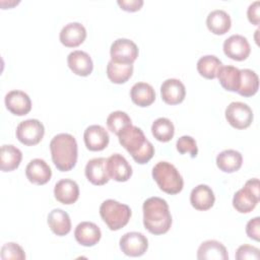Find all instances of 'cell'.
I'll return each mask as SVG.
<instances>
[{
    "label": "cell",
    "mask_w": 260,
    "mask_h": 260,
    "mask_svg": "<svg viewBox=\"0 0 260 260\" xmlns=\"http://www.w3.org/2000/svg\"><path fill=\"white\" fill-rule=\"evenodd\" d=\"M67 64L70 70L78 76H88L93 69V63L90 56L80 50L71 52L67 57Z\"/></svg>",
    "instance_id": "21"
},
{
    "label": "cell",
    "mask_w": 260,
    "mask_h": 260,
    "mask_svg": "<svg viewBox=\"0 0 260 260\" xmlns=\"http://www.w3.org/2000/svg\"><path fill=\"white\" fill-rule=\"evenodd\" d=\"M138 47L129 40L120 38L114 41L110 48L111 60L121 64H133L138 57Z\"/></svg>",
    "instance_id": "9"
},
{
    "label": "cell",
    "mask_w": 260,
    "mask_h": 260,
    "mask_svg": "<svg viewBox=\"0 0 260 260\" xmlns=\"http://www.w3.org/2000/svg\"><path fill=\"white\" fill-rule=\"evenodd\" d=\"M199 260H228L226 248L218 241L207 240L203 242L197 250Z\"/></svg>",
    "instance_id": "23"
},
{
    "label": "cell",
    "mask_w": 260,
    "mask_h": 260,
    "mask_svg": "<svg viewBox=\"0 0 260 260\" xmlns=\"http://www.w3.org/2000/svg\"><path fill=\"white\" fill-rule=\"evenodd\" d=\"M152 178L161 191L175 195L182 191L183 177L177 168L168 161H158L152 169Z\"/></svg>",
    "instance_id": "4"
},
{
    "label": "cell",
    "mask_w": 260,
    "mask_h": 260,
    "mask_svg": "<svg viewBox=\"0 0 260 260\" xmlns=\"http://www.w3.org/2000/svg\"><path fill=\"white\" fill-rule=\"evenodd\" d=\"M117 136L120 144L131 154L137 164L144 165L152 158L154 147L146 139L143 131L137 126H127Z\"/></svg>",
    "instance_id": "2"
},
{
    "label": "cell",
    "mask_w": 260,
    "mask_h": 260,
    "mask_svg": "<svg viewBox=\"0 0 260 260\" xmlns=\"http://www.w3.org/2000/svg\"><path fill=\"white\" fill-rule=\"evenodd\" d=\"M117 3L121 7V9L128 12L138 11L143 5L142 0H118Z\"/></svg>",
    "instance_id": "39"
},
{
    "label": "cell",
    "mask_w": 260,
    "mask_h": 260,
    "mask_svg": "<svg viewBox=\"0 0 260 260\" xmlns=\"http://www.w3.org/2000/svg\"><path fill=\"white\" fill-rule=\"evenodd\" d=\"M133 73V64H121L109 61L107 65V76L116 84L125 83L130 79Z\"/></svg>",
    "instance_id": "30"
},
{
    "label": "cell",
    "mask_w": 260,
    "mask_h": 260,
    "mask_svg": "<svg viewBox=\"0 0 260 260\" xmlns=\"http://www.w3.org/2000/svg\"><path fill=\"white\" fill-rule=\"evenodd\" d=\"M83 140L86 148L90 151L104 150L110 141L108 131L101 125H90L83 133Z\"/></svg>",
    "instance_id": "13"
},
{
    "label": "cell",
    "mask_w": 260,
    "mask_h": 260,
    "mask_svg": "<svg viewBox=\"0 0 260 260\" xmlns=\"http://www.w3.org/2000/svg\"><path fill=\"white\" fill-rule=\"evenodd\" d=\"M225 119L229 124L236 129H246L253 122V111L245 103L233 102L224 112Z\"/></svg>",
    "instance_id": "8"
},
{
    "label": "cell",
    "mask_w": 260,
    "mask_h": 260,
    "mask_svg": "<svg viewBox=\"0 0 260 260\" xmlns=\"http://www.w3.org/2000/svg\"><path fill=\"white\" fill-rule=\"evenodd\" d=\"M176 147L181 154L189 153L191 157H196L198 154V147H197L196 140L189 135L181 136L177 140Z\"/></svg>",
    "instance_id": "36"
},
{
    "label": "cell",
    "mask_w": 260,
    "mask_h": 260,
    "mask_svg": "<svg viewBox=\"0 0 260 260\" xmlns=\"http://www.w3.org/2000/svg\"><path fill=\"white\" fill-rule=\"evenodd\" d=\"M246 234L250 239L257 242L259 241L260 239V217L259 216H256L247 222Z\"/></svg>",
    "instance_id": "38"
},
{
    "label": "cell",
    "mask_w": 260,
    "mask_h": 260,
    "mask_svg": "<svg viewBox=\"0 0 260 260\" xmlns=\"http://www.w3.org/2000/svg\"><path fill=\"white\" fill-rule=\"evenodd\" d=\"M144 228L152 235H162L172 225V215L167 201L159 197H149L142 206Z\"/></svg>",
    "instance_id": "1"
},
{
    "label": "cell",
    "mask_w": 260,
    "mask_h": 260,
    "mask_svg": "<svg viewBox=\"0 0 260 260\" xmlns=\"http://www.w3.org/2000/svg\"><path fill=\"white\" fill-rule=\"evenodd\" d=\"M107 125L111 132L118 135L127 126L132 125V121L127 113L122 111H115L108 116Z\"/></svg>",
    "instance_id": "34"
},
{
    "label": "cell",
    "mask_w": 260,
    "mask_h": 260,
    "mask_svg": "<svg viewBox=\"0 0 260 260\" xmlns=\"http://www.w3.org/2000/svg\"><path fill=\"white\" fill-rule=\"evenodd\" d=\"M259 249L251 245H242L237 249V260H258L260 258Z\"/></svg>",
    "instance_id": "37"
},
{
    "label": "cell",
    "mask_w": 260,
    "mask_h": 260,
    "mask_svg": "<svg viewBox=\"0 0 260 260\" xmlns=\"http://www.w3.org/2000/svg\"><path fill=\"white\" fill-rule=\"evenodd\" d=\"M243 156L241 152L235 149H225L219 152L216 156L217 168L224 173H234L241 169Z\"/></svg>",
    "instance_id": "27"
},
{
    "label": "cell",
    "mask_w": 260,
    "mask_h": 260,
    "mask_svg": "<svg viewBox=\"0 0 260 260\" xmlns=\"http://www.w3.org/2000/svg\"><path fill=\"white\" fill-rule=\"evenodd\" d=\"M4 102L6 109L15 116H24L31 110L30 98L22 90H10L6 93Z\"/></svg>",
    "instance_id": "14"
},
{
    "label": "cell",
    "mask_w": 260,
    "mask_h": 260,
    "mask_svg": "<svg viewBox=\"0 0 260 260\" xmlns=\"http://www.w3.org/2000/svg\"><path fill=\"white\" fill-rule=\"evenodd\" d=\"M107 171L110 179L117 182H126L132 176V168L120 153H114L107 158Z\"/></svg>",
    "instance_id": "12"
},
{
    "label": "cell",
    "mask_w": 260,
    "mask_h": 260,
    "mask_svg": "<svg viewBox=\"0 0 260 260\" xmlns=\"http://www.w3.org/2000/svg\"><path fill=\"white\" fill-rule=\"evenodd\" d=\"M52 160L61 172L72 170L77 161L78 147L74 136L69 133L55 135L50 142Z\"/></svg>",
    "instance_id": "3"
},
{
    "label": "cell",
    "mask_w": 260,
    "mask_h": 260,
    "mask_svg": "<svg viewBox=\"0 0 260 260\" xmlns=\"http://www.w3.org/2000/svg\"><path fill=\"white\" fill-rule=\"evenodd\" d=\"M216 77L218 78L220 85L225 90L234 92L238 91L241 82L240 69L232 65L220 66V68L217 71Z\"/></svg>",
    "instance_id": "28"
},
{
    "label": "cell",
    "mask_w": 260,
    "mask_h": 260,
    "mask_svg": "<svg viewBox=\"0 0 260 260\" xmlns=\"http://www.w3.org/2000/svg\"><path fill=\"white\" fill-rule=\"evenodd\" d=\"M121 251L130 257L142 256L148 248V240L138 232H129L124 234L119 241Z\"/></svg>",
    "instance_id": "10"
},
{
    "label": "cell",
    "mask_w": 260,
    "mask_h": 260,
    "mask_svg": "<svg viewBox=\"0 0 260 260\" xmlns=\"http://www.w3.org/2000/svg\"><path fill=\"white\" fill-rule=\"evenodd\" d=\"M241 82L238 89V93L243 96L254 95L259 88L258 75L251 69H241Z\"/></svg>",
    "instance_id": "31"
},
{
    "label": "cell",
    "mask_w": 260,
    "mask_h": 260,
    "mask_svg": "<svg viewBox=\"0 0 260 260\" xmlns=\"http://www.w3.org/2000/svg\"><path fill=\"white\" fill-rule=\"evenodd\" d=\"M215 201V196L212 189L204 184H200L192 189L190 194L191 205L200 211L210 209Z\"/></svg>",
    "instance_id": "22"
},
{
    "label": "cell",
    "mask_w": 260,
    "mask_h": 260,
    "mask_svg": "<svg viewBox=\"0 0 260 260\" xmlns=\"http://www.w3.org/2000/svg\"><path fill=\"white\" fill-rule=\"evenodd\" d=\"M86 38V29L79 22H70L62 27L59 39L67 48H75L81 45Z\"/></svg>",
    "instance_id": "19"
},
{
    "label": "cell",
    "mask_w": 260,
    "mask_h": 260,
    "mask_svg": "<svg viewBox=\"0 0 260 260\" xmlns=\"http://www.w3.org/2000/svg\"><path fill=\"white\" fill-rule=\"evenodd\" d=\"M220 66H222V63L216 56L205 55L198 60L197 71L206 79H214Z\"/></svg>",
    "instance_id": "33"
},
{
    "label": "cell",
    "mask_w": 260,
    "mask_h": 260,
    "mask_svg": "<svg viewBox=\"0 0 260 260\" xmlns=\"http://www.w3.org/2000/svg\"><path fill=\"white\" fill-rule=\"evenodd\" d=\"M0 257L2 260H24L25 253L18 244L9 242L2 246Z\"/></svg>",
    "instance_id": "35"
},
{
    "label": "cell",
    "mask_w": 260,
    "mask_h": 260,
    "mask_svg": "<svg viewBox=\"0 0 260 260\" xmlns=\"http://www.w3.org/2000/svg\"><path fill=\"white\" fill-rule=\"evenodd\" d=\"M151 133L153 137L160 142H169L175 134L173 122L165 117L157 118L151 125Z\"/></svg>",
    "instance_id": "32"
},
{
    "label": "cell",
    "mask_w": 260,
    "mask_h": 260,
    "mask_svg": "<svg viewBox=\"0 0 260 260\" xmlns=\"http://www.w3.org/2000/svg\"><path fill=\"white\" fill-rule=\"evenodd\" d=\"M259 200V180L253 178L248 180L245 186L235 193L233 197V206L240 213H249L256 207Z\"/></svg>",
    "instance_id": "6"
},
{
    "label": "cell",
    "mask_w": 260,
    "mask_h": 260,
    "mask_svg": "<svg viewBox=\"0 0 260 260\" xmlns=\"http://www.w3.org/2000/svg\"><path fill=\"white\" fill-rule=\"evenodd\" d=\"M48 225L55 235L66 236L71 231L70 216L63 209L55 208L48 214Z\"/></svg>",
    "instance_id": "24"
},
{
    "label": "cell",
    "mask_w": 260,
    "mask_h": 260,
    "mask_svg": "<svg viewBox=\"0 0 260 260\" xmlns=\"http://www.w3.org/2000/svg\"><path fill=\"white\" fill-rule=\"evenodd\" d=\"M54 196L62 204H73L79 197V187L71 179H62L54 187Z\"/></svg>",
    "instance_id": "20"
},
{
    "label": "cell",
    "mask_w": 260,
    "mask_h": 260,
    "mask_svg": "<svg viewBox=\"0 0 260 260\" xmlns=\"http://www.w3.org/2000/svg\"><path fill=\"white\" fill-rule=\"evenodd\" d=\"M206 25L214 35H224L232 25L231 16L222 9H214L210 11L206 17Z\"/></svg>",
    "instance_id": "25"
},
{
    "label": "cell",
    "mask_w": 260,
    "mask_h": 260,
    "mask_svg": "<svg viewBox=\"0 0 260 260\" xmlns=\"http://www.w3.org/2000/svg\"><path fill=\"white\" fill-rule=\"evenodd\" d=\"M15 135L18 141L24 145H37L45 135V127L37 119H27L17 125Z\"/></svg>",
    "instance_id": "7"
},
{
    "label": "cell",
    "mask_w": 260,
    "mask_h": 260,
    "mask_svg": "<svg viewBox=\"0 0 260 260\" xmlns=\"http://www.w3.org/2000/svg\"><path fill=\"white\" fill-rule=\"evenodd\" d=\"M86 179L95 186H102L109 182L110 177L107 171V158L94 157L87 161L85 166Z\"/></svg>",
    "instance_id": "17"
},
{
    "label": "cell",
    "mask_w": 260,
    "mask_h": 260,
    "mask_svg": "<svg viewBox=\"0 0 260 260\" xmlns=\"http://www.w3.org/2000/svg\"><path fill=\"white\" fill-rule=\"evenodd\" d=\"M22 159L19 148L12 144H4L0 150V169L2 172H12L16 170Z\"/></svg>",
    "instance_id": "26"
},
{
    "label": "cell",
    "mask_w": 260,
    "mask_h": 260,
    "mask_svg": "<svg viewBox=\"0 0 260 260\" xmlns=\"http://www.w3.org/2000/svg\"><path fill=\"white\" fill-rule=\"evenodd\" d=\"M259 5H260V2L255 1L249 5L248 10H247V16H248L249 21L255 25L259 24V19H260L259 18Z\"/></svg>",
    "instance_id": "40"
},
{
    "label": "cell",
    "mask_w": 260,
    "mask_h": 260,
    "mask_svg": "<svg viewBox=\"0 0 260 260\" xmlns=\"http://www.w3.org/2000/svg\"><path fill=\"white\" fill-rule=\"evenodd\" d=\"M74 237L78 244L84 247H92L102 238L101 229L91 221H81L74 231Z\"/></svg>",
    "instance_id": "18"
},
{
    "label": "cell",
    "mask_w": 260,
    "mask_h": 260,
    "mask_svg": "<svg viewBox=\"0 0 260 260\" xmlns=\"http://www.w3.org/2000/svg\"><path fill=\"white\" fill-rule=\"evenodd\" d=\"M25 176L32 184L45 185L51 180L52 170L44 159L34 158L25 168Z\"/></svg>",
    "instance_id": "16"
},
{
    "label": "cell",
    "mask_w": 260,
    "mask_h": 260,
    "mask_svg": "<svg viewBox=\"0 0 260 260\" xmlns=\"http://www.w3.org/2000/svg\"><path fill=\"white\" fill-rule=\"evenodd\" d=\"M131 214L128 205L114 199H107L100 206V215L111 231L124 228L129 222Z\"/></svg>",
    "instance_id": "5"
},
{
    "label": "cell",
    "mask_w": 260,
    "mask_h": 260,
    "mask_svg": "<svg viewBox=\"0 0 260 260\" xmlns=\"http://www.w3.org/2000/svg\"><path fill=\"white\" fill-rule=\"evenodd\" d=\"M130 96L135 105L145 108L154 102L155 91L149 83L137 82L131 87Z\"/></svg>",
    "instance_id": "29"
},
{
    "label": "cell",
    "mask_w": 260,
    "mask_h": 260,
    "mask_svg": "<svg viewBox=\"0 0 260 260\" xmlns=\"http://www.w3.org/2000/svg\"><path fill=\"white\" fill-rule=\"evenodd\" d=\"M251 52L248 40L242 35H233L223 42V53L235 61L246 60Z\"/></svg>",
    "instance_id": "11"
},
{
    "label": "cell",
    "mask_w": 260,
    "mask_h": 260,
    "mask_svg": "<svg viewBox=\"0 0 260 260\" xmlns=\"http://www.w3.org/2000/svg\"><path fill=\"white\" fill-rule=\"evenodd\" d=\"M160 95L168 105L181 104L186 96V88L183 82L176 78H169L160 85Z\"/></svg>",
    "instance_id": "15"
}]
</instances>
